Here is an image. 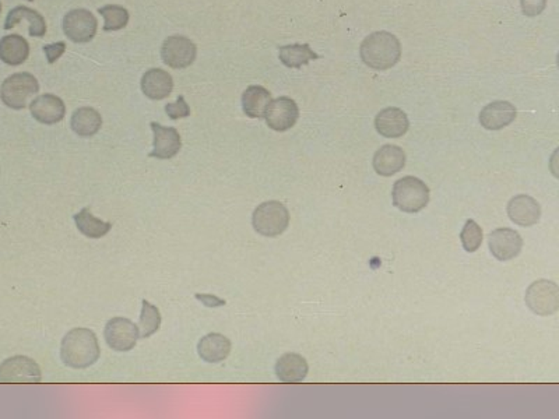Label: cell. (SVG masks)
Segmentation results:
<instances>
[{
  "label": "cell",
  "mask_w": 559,
  "mask_h": 419,
  "mask_svg": "<svg viewBox=\"0 0 559 419\" xmlns=\"http://www.w3.org/2000/svg\"><path fill=\"white\" fill-rule=\"evenodd\" d=\"M309 366L299 353H284L276 363V374L283 383H301L308 376Z\"/></svg>",
  "instance_id": "cell-20"
},
{
  "label": "cell",
  "mask_w": 559,
  "mask_h": 419,
  "mask_svg": "<svg viewBox=\"0 0 559 419\" xmlns=\"http://www.w3.org/2000/svg\"><path fill=\"white\" fill-rule=\"evenodd\" d=\"M0 12H2V3H0Z\"/></svg>",
  "instance_id": "cell-35"
},
{
  "label": "cell",
  "mask_w": 559,
  "mask_h": 419,
  "mask_svg": "<svg viewBox=\"0 0 559 419\" xmlns=\"http://www.w3.org/2000/svg\"><path fill=\"white\" fill-rule=\"evenodd\" d=\"M393 204L403 213L415 214L424 210L429 203L428 186L415 176H404L393 185Z\"/></svg>",
  "instance_id": "cell-3"
},
{
  "label": "cell",
  "mask_w": 559,
  "mask_h": 419,
  "mask_svg": "<svg viewBox=\"0 0 559 419\" xmlns=\"http://www.w3.org/2000/svg\"><path fill=\"white\" fill-rule=\"evenodd\" d=\"M41 367L29 356H12L0 365V383H40Z\"/></svg>",
  "instance_id": "cell-9"
},
{
  "label": "cell",
  "mask_w": 559,
  "mask_h": 419,
  "mask_svg": "<svg viewBox=\"0 0 559 419\" xmlns=\"http://www.w3.org/2000/svg\"><path fill=\"white\" fill-rule=\"evenodd\" d=\"M62 29L65 36L75 44H86L94 40L98 22L96 16L87 9H76L70 10L62 23Z\"/></svg>",
  "instance_id": "cell-7"
},
{
  "label": "cell",
  "mask_w": 559,
  "mask_h": 419,
  "mask_svg": "<svg viewBox=\"0 0 559 419\" xmlns=\"http://www.w3.org/2000/svg\"><path fill=\"white\" fill-rule=\"evenodd\" d=\"M231 346V341L225 335L210 333L199 341L197 352L203 360L209 363H217L228 358Z\"/></svg>",
  "instance_id": "cell-21"
},
{
  "label": "cell",
  "mask_w": 559,
  "mask_h": 419,
  "mask_svg": "<svg viewBox=\"0 0 559 419\" xmlns=\"http://www.w3.org/2000/svg\"><path fill=\"white\" fill-rule=\"evenodd\" d=\"M30 55V45L22 36L10 34L0 40V59L9 66L23 65Z\"/></svg>",
  "instance_id": "cell-22"
},
{
  "label": "cell",
  "mask_w": 559,
  "mask_h": 419,
  "mask_svg": "<svg viewBox=\"0 0 559 419\" xmlns=\"http://www.w3.org/2000/svg\"><path fill=\"white\" fill-rule=\"evenodd\" d=\"M30 112L40 123L55 125L65 118L66 107L59 97L54 94H43L30 104Z\"/></svg>",
  "instance_id": "cell-16"
},
{
  "label": "cell",
  "mask_w": 559,
  "mask_h": 419,
  "mask_svg": "<svg viewBox=\"0 0 559 419\" xmlns=\"http://www.w3.org/2000/svg\"><path fill=\"white\" fill-rule=\"evenodd\" d=\"M165 112L172 121H178L181 118H188L191 115V108L185 101L184 96H179L178 100L172 104L165 105Z\"/></svg>",
  "instance_id": "cell-31"
},
{
  "label": "cell",
  "mask_w": 559,
  "mask_h": 419,
  "mask_svg": "<svg viewBox=\"0 0 559 419\" xmlns=\"http://www.w3.org/2000/svg\"><path fill=\"white\" fill-rule=\"evenodd\" d=\"M38 80L30 73H16L8 77L0 87V100L12 109H24L29 101L38 94Z\"/></svg>",
  "instance_id": "cell-5"
},
{
  "label": "cell",
  "mask_w": 559,
  "mask_h": 419,
  "mask_svg": "<svg viewBox=\"0 0 559 419\" xmlns=\"http://www.w3.org/2000/svg\"><path fill=\"white\" fill-rule=\"evenodd\" d=\"M196 298L199 300H202L209 307H216V306H224L225 305L224 299H220V298H217L214 295H196Z\"/></svg>",
  "instance_id": "cell-34"
},
{
  "label": "cell",
  "mask_w": 559,
  "mask_h": 419,
  "mask_svg": "<svg viewBox=\"0 0 559 419\" xmlns=\"http://www.w3.org/2000/svg\"><path fill=\"white\" fill-rule=\"evenodd\" d=\"M29 2H34V0H29Z\"/></svg>",
  "instance_id": "cell-36"
},
{
  "label": "cell",
  "mask_w": 559,
  "mask_h": 419,
  "mask_svg": "<svg viewBox=\"0 0 559 419\" xmlns=\"http://www.w3.org/2000/svg\"><path fill=\"white\" fill-rule=\"evenodd\" d=\"M524 300L538 316L555 314L559 309V287L551 280H537L527 288Z\"/></svg>",
  "instance_id": "cell-6"
},
{
  "label": "cell",
  "mask_w": 559,
  "mask_h": 419,
  "mask_svg": "<svg viewBox=\"0 0 559 419\" xmlns=\"http://www.w3.org/2000/svg\"><path fill=\"white\" fill-rule=\"evenodd\" d=\"M98 13L104 17V31L112 33L125 29L129 23V12L118 5H107L98 9Z\"/></svg>",
  "instance_id": "cell-29"
},
{
  "label": "cell",
  "mask_w": 559,
  "mask_h": 419,
  "mask_svg": "<svg viewBox=\"0 0 559 419\" xmlns=\"http://www.w3.org/2000/svg\"><path fill=\"white\" fill-rule=\"evenodd\" d=\"M143 309L139 321V337L149 338L158 331L161 326V313L157 306L151 305L149 300L143 299Z\"/></svg>",
  "instance_id": "cell-28"
},
{
  "label": "cell",
  "mask_w": 559,
  "mask_h": 419,
  "mask_svg": "<svg viewBox=\"0 0 559 419\" xmlns=\"http://www.w3.org/2000/svg\"><path fill=\"white\" fill-rule=\"evenodd\" d=\"M372 165L378 175L392 176L404 168L405 153L398 146L385 144L375 153Z\"/></svg>",
  "instance_id": "cell-19"
},
{
  "label": "cell",
  "mask_w": 559,
  "mask_h": 419,
  "mask_svg": "<svg viewBox=\"0 0 559 419\" xmlns=\"http://www.w3.org/2000/svg\"><path fill=\"white\" fill-rule=\"evenodd\" d=\"M101 355L97 335L90 328H75L62 340L61 358L72 369H87L94 365Z\"/></svg>",
  "instance_id": "cell-1"
},
{
  "label": "cell",
  "mask_w": 559,
  "mask_h": 419,
  "mask_svg": "<svg viewBox=\"0 0 559 419\" xmlns=\"http://www.w3.org/2000/svg\"><path fill=\"white\" fill-rule=\"evenodd\" d=\"M460 241L461 245L464 247L465 252H475L479 249L481 243H482V229L481 227L474 221V220H468L464 224V228L460 234Z\"/></svg>",
  "instance_id": "cell-30"
},
{
  "label": "cell",
  "mask_w": 559,
  "mask_h": 419,
  "mask_svg": "<svg viewBox=\"0 0 559 419\" xmlns=\"http://www.w3.org/2000/svg\"><path fill=\"white\" fill-rule=\"evenodd\" d=\"M153 133H154V148L149 154V157L158 158V160H170L174 158L181 147V136L175 128H167L157 122L150 123Z\"/></svg>",
  "instance_id": "cell-13"
},
{
  "label": "cell",
  "mask_w": 559,
  "mask_h": 419,
  "mask_svg": "<svg viewBox=\"0 0 559 419\" xmlns=\"http://www.w3.org/2000/svg\"><path fill=\"white\" fill-rule=\"evenodd\" d=\"M520 6L524 16L537 17L544 12L546 0H520Z\"/></svg>",
  "instance_id": "cell-32"
},
{
  "label": "cell",
  "mask_w": 559,
  "mask_h": 419,
  "mask_svg": "<svg viewBox=\"0 0 559 419\" xmlns=\"http://www.w3.org/2000/svg\"><path fill=\"white\" fill-rule=\"evenodd\" d=\"M517 111L507 101H493L479 112V123L486 130H502L516 119Z\"/></svg>",
  "instance_id": "cell-15"
},
{
  "label": "cell",
  "mask_w": 559,
  "mask_h": 419,
  "mask_svg": "<svg viewBox=\"0 0 559 419\" xmlns=\"http://www.w3.org/2000/svg\"><path fill=\"white\" fill-rule=\"evenodd\" d=\"M197 56V47L184 36L168 37L161 47L163 62L177 70L189 68Z\"/></svg>",
  "instance_id": "cell-8"
},
{
  "label": "cell",
  "mask_w": 559,
  "mask_h": 419,
  "mask_svg": "<svg viewBox=\"0 0 559 419\" xmlns=\"http://www.w3.org/2000/svg\"><path fill=\"white\" fill-rule=\"evenodd\" d=\"M104 335L108 346L126 352L135 348L139 340V327L126 317H114L107 323Z\"/></svg>",
  "instance_id": "cell-10"
},
{
  "label": "cell",
  "mask_w": 559,
  "mask_h": 419,
  "mask_svg": "<svg viewBox=\"0 0 559 419\" xmlns=\"http://www.w3.org/2000/svg\"><path fill=\"white\" fill-rule=\"evenodd\" d=\"M299 118L297 102L288 97H278L269 104L264 119L270 129L276 132H287L295 126Z\"/></svg>",
  "instance_id": "cell-11"
},
{
  "label": "cell",
  "mask_w": 559,
  "mask_h": 419,
  "mask_svg": "<svg viewBox=\"0 0 559 419\" xmlns=\"http://www.w3.org/2000/svg\"><path fill=\"white\" fill-rule=\"evenodd\" d=\"M72 130L80 137H93L103 126V118L98 111L90 107L79 108L72 115L70 121Z\"/></svg>",
  "instance_id": "cell-25"
},
{
  "label": "cell",
  "mask_w": 559,
  "mask_h": 419,
  "mask_svg": "<svg viewBox=\"0 0 559 419\" xmlns=\"http://www.w3.org/2000/svg\"><path fill=\"white\" fill-rule=\"evenodd\" d=\"M507 215L520 227H532L541 218V207L535 199L517 195L507 203Z\"/></svg>",
  "instance_id": "cell-17"
},
{
  "label": "cell",
  "mask_w": 559,
  "mask_h": 419,
  "mask_svg": "<svg viewBox=\"0 0 559 419\" xmlns=\"http://www.w3.org/2000/svg\"><path fill=\"white\" fill-rule=\"evenodd\" d=\"M253 229L267 238H276L285 232L290 225V213L287 207L276 200L264 201L253 211Z\"/></svg>",
  "instance_id": "cell-4"
},
{
  "label": "cell",
  "mask_w": 559,
  "mask_h": 419,
  "mask_svg": "<svg viewBox=\"0 0 559 419\" xmlns=\"http://www.w3.org/2000/svg\"><path fill=\"white\" fill-rule=\"evenodd\" d=\"M278 55L281 63L290 69H299L302 66H306L311 61L320 58L311 49L309 44H292L280 47Z\"/></svg>",
  "instance_id": "cell-26"
},
{
  "label": "cell",
  "mask_w": 559,
  "mask_h": 419,
  "mask_svg": "<svg viewBox=\"0 0 559 419\" xmlns=\"http://www.w3.org/2000/svg\"><path fill=\"white\" fill-rule=\"evenodd\" d=\"M66 51V44L65 43H57L52 45H45L44 52L47 55V61L50 65H54Z\"/></svg>",
  "instance_id": "cell-33"
},
{
  "label": "cell",
  "mask_w": 559,
  "mask_h": 419,
  "mask_svg": "<svg viewBox=\"0 0 559 419\" xmlns=\"http://www.w3.org/2000/svg\"><path fill=\"white\" fill-rule=\"evenodd\" d=\"M375 128L379 135L387 139H397L408 132L410 121L407 114L396 107L382 109L375 118Z\"/></svg>",
  "instance_id": "cell-14"
},
{
  "label": "cell",
  "mask_w": 559,
  "mask_h": 419,
  "mask_svg": "<svg viewBox=\"0 0 559 419\" xmlns=\"http://www.w3.org/2000/svg\"><path fill=\"white\" fill-rule=\"evenodd\" d=\"M488 246L496 260L507 261L520 254L523 239L520 234L512 228H498L489 234Z\"/></svg>",
  "instance_id": "cell-12"
},
{
  "label": "cell",
  "mask_w": 559,
  "mask_h": 419,
  "mask_svg": "<svg viewBox=\"0 0 559 419\" xmlns=\"http://www.w3.org/2000/svg\"><path fill=\"white\" fill-rule=\"evenodd\" d=\"M73 220L77 225V229L83 235H86L87 238H91V239H98V238L105 236L112 228L111 222H104L103 220L94 217L89 207L83 208L80 213L73 215Z\"/></svg>",
  "instance_id": "cell-27"
},
{
  "label": "cell",
  "mask_w": 559,
  "mask_h": 419,
  "mask_svg": "<svg viewBox=\"0 0 559 419\" xmlns=\"http://www.w3.org/2000/svg\"><path fill=\"white\" fill-rule=\"evenodd\" d=\"M270 102L271 94L262 86H249L242 94V109L246 116L253 119L264 118Z\"/></svg>",
  "instance_id": "cell-24"
},
{
  "label": "cell",
  "mask_w": 559,
  "mask_h": 419,
  "mask_svg": "<svg viewBox=\"0 0 559 419\" xmlns=\"http://www.w3.org/2000/svg\"><path fill=\"white\" fill-rule=\"evenodd\" d=\"M24 19L30 24L29 31H30L31 37L43 38L47 34L45 19L37 10H33V9L26 8V6H17V8H15V9H12L9 12V15L6 17V23H5V30L15 29Z\"/></svg>",
  "instance_id": "cell-23"
},
{
  "label": "cell",
  "mask_w": 559,
  "mask_h": 419,
  "mask_svg": "<svg viewBox=\"0 0 559 419\" xmlns=\"http://www.w3.org/2000/svg\"><path fill=\"white\" fill-rule=\"evenodd\" d=\"M362 62L375 70H387L401 58V44L396 36L387 31L369 34L359 47Z\"/></svg>",
  "instance_id": "cell-2"
},
{
  "label": "cell",
  "mask_w": 559,
  "mask_h": 419,
  "mask_svg": "<svg viewBox=\"0 0 559 419\" xmlns=\"http://www.w3.org/2000/svg\"><path fill=\"white\" fill-rule=\"evenodd\" d=\"M140 87L147 98L153 101H161L171 96L174 90V80L172 76L163 69H150L142 77Z\"/></svg>",
  "instance_id": "cell-18"
}]
</instances>
